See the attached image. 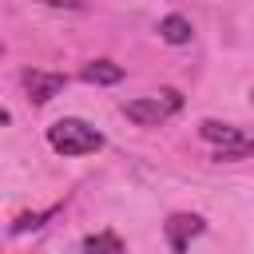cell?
Instances as JSON below:
<instances>
[{"label": "cell", "mask_w": 254, "mask_h": 254, "mask_svg": "<svg viewBox=\"0 0 254 254\" xmlns=\"http://www.w3.org/2000/svg\"><path fill=\"white\" fill-rule=\"evenodd\" d=\"M48 143H52L56 155L75 159V155L99 151V147H103V135H99L91 123H83V119H56V123L48 127Z\"/></svg>", "instance_id": "cell-1"}, {"label": "cell", "mask_w": 254, "mask_h": 254, "mask_svg": "<svg viewBox=\"0 0 254 254\" xmlns=\"http://www.w3.org/2000/svg\"><path fill=\"white\" fill-rule=\"evenodd\" d=\"M179 107H183V95H179L175 87H163V91H155V95L127 99V103H123V115H127L131 123H139V127H159V123H167L171 115H179Z\"/></svg>", "instance_id": "cell-2"}, {"label": "cell", "mask_w": 254, "mask_h": 254, "mask_svg": "<svg viewBox=\"0 0 254 254\" xmlns=\"http://www.w3.org/2000/svg\"><path fill=\"white\" fill-rule=\"evenodd\" d=\"M24 87H28V99L36 103V107H44V103H52L64 87H67V75L64 71H44V67H28L24 75Z\"/></svg>", "instance_id": "cell-3"}, {"label": "cell", "mask_w": 254, "mask_h": 254, "mask_svg": "<svg viewBox=\"0 0 254 254\" xmlns=\"http://www.w3.org/2000/svg\"><path fill=\"white\" fill-rule=\"evenodd\" d=\"M206 230V222L198 218V214H171L167 222H163V234H167V246L175 250V254H183L187 246H190V238H198Z\"/></svg>", "instance_id": "cell-4"}, {"label": "cell", "mask_w": 254, "mask_h": 254, "mask_svg": "<svg viewBox=\"0 0 254 254\" xmlns=\"http://www.w3.org/2000/svg\"><path fill=\"white\" fill-rule=\"evenodd\" d=\"M198 135H202L206 143H214L218 151H234V147H242V143H246V135H242L238 127L218 123V119H202V123H198Z\"/></svg>", "instance_id": "cell-5"}, {"label": "cell", "mask_w": 254, "mask_h": 254, "mask_svg": "<svg viewBox=\"0 0 254 254\" xmlns=\"http://www.w3.org/2000/svg\"><path fill=\"white\" fill-rule=\"evenodd\" d=\"M159 36H163L167 44H175V48H183V44H190V36H194V28H190V20H187V16H179V12H171V16H163V20H159Z\"/></svg>", "instance_id": "cell-6"}, {"label": "cell", "mask_w": 254, "mask_h": 254, "mask_svg": "<svg viewBox=\"0 0 254 254\" xmlns=\"http://www.w3.org/2000/svg\"><path fill=\"white\" fill-rule=\"evenodd\" d=\"M79 75H83V83H99V87H107V83H119V79H123V67H119L115 60H91Z\"/></svg>", "instance_id": "cell-7"}, {"label": "cell", "mask_w": 254, "mask_h": 254, "mask_svg": "<svg viewBox=\"0 0 254 254\" xmlns=\"http://www.w3.org/2000/svg\"><path fill=\"white\" fill-rule=\"evenodd\" d=\"M83 254H127V246L115 230H99V234L83 238Z\"/></svg>", "instance_id": "cell-8"}, {"label": "cell", "mask_w": 254, "mask_h": 254, "mask_svg": "<svg viewBox=\"0 0 254 254\" xmlns=\"http://www.w3.org/2000/svg\"><path fill=\"white\" fill-rule=\"evenodd\" d=\"M56 210H60V206H48V210H32V214H20V218H16L8 230H12V234H24V230H40V226H44V222H48Z\"/></svg>", "instance_id": "cell-9"}, {"label": "cell", "mask_w": 254, "mask_h": 254, "mask_svg": "<svg viewBox=\"0 0 254 254\" xmlns=\"http://www.w3.org/2000/svg\"><path fill=\"white\" fill-rule=\"evenodd\" d=\"M250 155H254V139H246V143L234 147V151H218L214 159H218V163H234V159H250Z\"/></svg>", "instance_id": "cell-10"}, {"label": "cell", "mask_w": 254, "mask_h": 254, "mask_svg": "<svg viewBox=\"0 0 254 254\" xmlns=\"http://www.w3.org/2000/svg\"><path fill=\"white\" fill-rule=\"evenodd\" d=\"M40 4H48V8H67V12H83V8H87V0H40Z\"/></svg>", "instance_id": "cell-11"}]
</instances>
